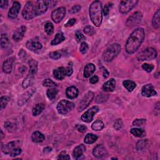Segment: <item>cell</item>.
I'll list each match as a JSON object with an SVG mask.
<instances>
[{
	"mask_svg": "<svg viewBox=\"0 0 160 160\" xmlns=\"http://www.w3.org/2000/svg\"><path fill=\"white\" fill-rule=\"evenodd\" d=\"M116 81L113 78H111L110 80L105 82L103 84V89L107 92H112L115 89Z\"/></svg>",
	"mask_w": 160,
	"mask_h": 160,
	"instance_id": "7402d4cb",
	"label": "cell"
},
{
	"mask_svg": "<svg viewBox=\"0 0 160 160\" xmlns=\"http://www.w3.org/2000/svg\"><path fill=\"white\" fill-rule=\"evenodd\" d=\"M22 16L26 20H30L37 17L35 6L32 2H28L26 3L22 11Z\"/></svg>",
	"mask_w": 160,
	"mask_h": 160,
	"instance_id": "52a82bcc",
	"label": "cell"
},
{
	"mask_svg": "<svg viewBox=\"0 0 160 160\" xmlns=\"http://www.w3.org/2000/svg\"><path fill=\"white\" fill-rule=\"evenodd\" d=\"M84 33L88 36H93L95 33V30L94 28L91 26H87L84 28Z\"/></svg>",
	"mask_w": 160,
	"mask_h": 160,
	"instance_id": "f35d334b",
	"label": "cell"
},
{
	"mask_svg": "<svg viewBox=\"0 0 160 160\" xmlns=\"http://www.w3.org/2000/svg\"><path fill=\"white\" fill-rule=\"evenodd\" d=\"M123 121H122L121 119H118L115 121V124H114V128H115L116 130H119V129L123 127Z\"/></svg>",
	"mask_w": 160,
	"mask_h": 160,
	"instance_id": "f907efd6",
	"label": "cell"
},
{
	"mask_svg": "<svg viewBox=\"0 0 160 160\" xmlns=\"http://www.w3.org/2000/svg\"><path fill=\"white\" fill-rule=\"evenodd\" d=\"M111 4L109 3L107 4L106 5H105V6L104 7V9L103 10V13L104 14V16H107L108 15L109 13H110V6H111Z\"/></svg>",
	"mask_w": 160,
	"mask_h": 160,
	"instance_id": "db71d44e",
	"label": "cell"
},
{
	"mask_svg": "<svg viewBox=\"0 0 160 160\" xmlns=\"http://www.w3.org/2000/svg\"><path fill=\"white\" fill-rule=\"evenodd\" d=\"M138 1L134 0H129V1H121L119 3V10L122 14H126L130 11L133 8L138 4Z\"/></svg>",
	"mask_w": 160,
	"mask_h": 160,
	"instance_id": "9c48e42d",
	"label": "cell"
},
{
	"mask_svg": "<svg viewBox=\"0 0 160 160\" xmlns=\"http://www.w3.org/2000/svg\"><path fill=\"white\" fill-rule=\"evenodd\" d=\"M20 144L21 143L20 141H11L2 145V149L6 155H9L11 156H17L20 155L22 152Z\"/></svg>",
	"mask_w": 160,
	"mask_h": 160,
	"instance_id": "3957f363",
	"label": "cell"
},
{
	"mask_svg": "<svg viewBox=\"0 0 160 160\" xmlns=\"http://www.w3.org/2000/svg\"><path fill=\"white\" fill-rule=\"evenodd\" d=\"M58 90L54 88H52L50 89H48L47 90V95L48 96V98L50 99V100L53 101L55 99L56 97V95H58Z\"/></svg>",
	"mask_w": 160,
	"mask_h": 160,
	"instance_id": "e575fe53",
	"label": "cell"
},
{
	"mask_svg": "<svg viewBox=\"0 0 160 160\" xmlns=\"http://www.w3.org/2000/svg\"><path fill=\"white\" fill-rule=\"evenodd\" d=\"M17 126L14 123H11V122H6L5 124V128L10 132H13L16 131Z\"/></svg>",
	"mask_w": 160,
	"mask_h": 160,
	"instance_id": "74e56055",
	"label": "cell"
},
{
	"mask_svg": "<svg viewBox=\"0 0 160 160\" xmlns=\"http://www.w3.org/2000/svg\"><path fill=\"white\" fill-rule=\"evenodd\" d=\"M19 56L22 59L26 58V53L23 50H21L20 53H19Z\"/></svg>",
	"mask_w": 160,
	"mask_h": 160,
	"instance_id": "6f0895ef",
	"label": "cell"
},
{
	"mask_svg": "<svg viewBox=\"0 0 160 160\" xmlns=\"http://www.w3.org/2000/svg\"><path fill=\"white\" fill-rule=\"evenodd\" d=\"M156 57V50L153 48H148L139 53L138 56H137V59L141 62H144V61H149L155 59Z\"/></svg>",
	"mask_w": 160,
	"mask_h": 160,
	"instance_id": "5b68a950",
	"label": "cell"
},
{
	"mask_svg": "<svg viewBox=\"0 0 160 160\" xmlns=\"http://www.w3.org/2000/svg\"><path fill=\"white\" fill-rule=\"evenodd\" d=\"M79 94V91L77 87L74 86L68 87L66 90V95L68 98L74 99L77 98Z\"/></svg>",
	"mask_w": 160,
	"mask_h": 160,
	"instance_id": "44dd1931",
	"label": "cell"
},
{
	"mask_svg": "<svg viewBox=\"0 0 160 160\" xmlns=\"http://www.w3.org/2000/svg\"><path fill=\"white\" fill-rule=\"evenodd\" d=\"M32 94H33V93L32 92V91H28V92H26V93L23 95L18 101L19 106L23 105L28 101V99L32 96Z\"/></svg>",
	"mask_w": 160,
	"mask_h": 160,
	"instance_id": "1f68e13d",
	"label": "cell"
},
{
	"mask_svg": "<svg viewBox=\"0 0 160 160\" xmlns=\"http://www.w3.org/2000/svg\"><path fill=\"white\" fill-rule=\"evenodd\" d=\"M3 137H4V134H3V132L2 130H1V139L2 140L3 138Z\"/></svg>",
	"mask_w": 160,
	"mask_h": 160,
	"instance_id": "be15d7a7",
	"label": "cell"
},
{
	"mask_svg": "<svg viewBox=\"0 0 160 160\" xmlns=\"http://www.w3.org/2000/svg\"><path fill=\"white\" fill-rule=\"evenodd\" d=\"M35 6L37 17L44 14L48 8L47 1H37L35 3Z\"/></svg>",
	"mask_w": 160,
	"mask_h": 160,
	"instance_id": "5bb4252c",
	"label": "cell"
},
{
	"mask_svg": "<svg viewBox=\"0 0 160 160\" xmlns=\"http://www.w3.org/2000/svg\"><path fill=\"white\" fill-rule=\"evenodd\" d=\"M51 151V148H50V147H47V148H45L44 149V151H43V153H50V152Z\"/></svg>",
	"mask_w": 160,
	"mask_h": 160,
	"instance_id": "6125c7cd",
	"label": "cell"
},
{
	"mask_svg": "<svg viewBox=\"0 0 160 160\" xmlns=\"http://www.w3.org/2000/svg\"><path fill=\"white\" fill-rule=\"evenodd\" d=\"M108 75H109V72L107 71V70L106 69H103V77L104 78H106L108 77Z\"/></svg>",
	"mask_w": 160,
	"mask_h": 160,
	"instance_id": "94428289",
	"label": "cell"
},
{
	"mask_svg": "<svg viewBox=\"0 0 160 160\" xmlns=\"http://www.w3.org/2000/svg\"><path fill=\"white\" fill-rule=\"evenodd\" d=\"M160 23V10H158L153 16V20H152V25L155 28H158L159 27Z\"/></svg>",
	"mask_w": 160,
	"mask_h": 160,
	"instance_id": "f546056e",
	"label": "cell"
},
{
	"mask_svg": "<svg viewBox=\"0 0 160 160\" xmlns=\"http://www.w3.org/2000/svg\"><path fill=\"white\" fill-rule=\"evenodd\" d=\"M26 48L33 51H35L37 50H40L42 48L43 46L42 44L38 40H29L26 43Z\"/></svg>",
	"mask_w": 160,
	"mask_h": 160,
	"instance_id": "d6986e66",
	"label": "cell"
},
{
	"mask_svg": "<svg viewBox=\"0 0 160 160\" xmlns=\"http://www.w3.org/2000/svg\"><path fill=\"white\" fill-rule=\"evenodd\" d=\"M76 21H77V20H76L75 18H71L67 21L65 25V27L73 26L76 23Z\"/></svg>",
	"mask_w": 160,
	"mask_h": 160,
	"instance_id": "11a10c76",
	"label": "cell"
},
{
	"mask_svg": "<svg viewBox=\"0 0 160 160\" xmlns=\"http://www.w3.org/2000/svg\"><path fill=\"white\" fill-rule=\"evenodd\" d=\"M58 159H70V156L66 151H62L58 157Z\"/></svg>",
	"mask_w": 160,
	"mask_h": 160,
	"instance_id": "816d5d0a",
	"label": "cell"
},
{
	"mask_svg": "<svg viewBox=\"0 0 160 160\" xmlns=\"http://www.w3.org/2000/svg\"><path fill=\"white\" fill-rule=\"evenodd\" d=\"M145 119H136L133 122V125L135 126H141L146 123Z\"/></svg>",
	"mask_w": 160,
	"mask_h": 160,
	"instance_id": "f6af8a7d",
	"label": "cell"
},
{
	"mask_svg": "<svg viewBox=\"0 0 160 160\" xmlns=\"http://www.w3.org/2000/svg\"><path fill=\"white\" fill-rule=\"evenodd\" d=\"M89 17L93 23L99 27L101 25L103 19L102 3L99 1H95L89 6Z\"/></svg>",
	"mask_w": 160,
	"mask_h": 160,
	"instance_id": "7a4b0ae2",
	"label": "cell"
},
{
	"mask_svg": "<svg viewBox=\"0 0 160 160\" xmlns=\"http://www.w3.org/2000/svg\"><path fill=\"white\" fill-rule=\"evenodd\" d=\"M93 155H94V156L98 158H101L107 155L108 152L103 145H102V144H98L93 149Z\"/></svg>",
	"mask_w": 160,
	"mask_h": 160,
	"instance_id": "2e32d148",
	"label": "cell"
},
{
	"mask_svg": "<svg viewBox=\"0 0 160 160\" xmlns=\"http://www.w3.org/2000/svg\"><path fill=\"white\" fill-rule=\"evenodd\" d=\"M121 51V46L118 43H114L106 48L103 53V59L106 62H111Z\"/></svg>",
	"mask_w": 160,
	"mask_h": 160,
	"instance_id": "277c9868",
	"label": "cell"
},
{
	"mask_svg": "<svg viewBox=\"0 0 160 160\" xmlns=\"http://www.w3.org/2000/svg\"><path fill=\"white\" fill-rule=\"evenodd\" d=\"M32 82H33V78L28 77L27 78H26L23 81V84H22L23 88L24 89L28 88L29 86H31V85L32 84Z\"/></svg>",
	"mask_w": 160,
	"mask_h": 160,
	"instance_id": "7bdbcfd3",
	"label": "cell"
},
{
	"mask_svg": "<svg viewBox=\"0 0 160 160\" xmlns=\"http://www.w3.org/2000/svg\"><path fill=\"white\" fill-rule=\"evenodd\" d=\"M8 1H1L0 2V7L2 8H6V6H8Z\"/></svg>",
	"mask_w": 160,
	"mask_h": 160,
	"instance_id": "91938a15",
	"label": "cell"
},
{
	"mask_svg": "<svg viewBox=\"0 0 160 160\" xmlns=\"http://www.w3.org/2000/svg\"><path fill=\"white\" fill-rule=\"evenodd\" d=\"M99 111V108L98 106H93L92 108H91L87 111H86L83 115L81 116V120L84 122H86V123H89L93 120L94 115L96 113H97Z\"/></svg>",
	"mask_w": 160,
	"mask_h": 160,
	"instance_id": "4fadbf2b",
	"label": "cell"
},
{
	"mask_svg": "<svg viewBox=\"0 0 160 160\" xmlns=\"http://www.w3.org/2000/svg\"><path fill=\"white\" fill-rule=\"evenodd\" d=\"M44 109V105L43 103H38L36 105H35L33 110H32V113L33 115L35 116H38L39 115L43 112V111Z\"/></svg>",
	"mask_w": 160,
	"mask_h": 160,
	"instance_id": "f1b7e54d",
	"label": "cell"
},
{
	"mask_svg": "<svg viewBox=\"0 0 160 160\" xmlns=\"http://www.w3.org/2000/svg\"><path fill=\"white\" fill-rule=\"evenodd\" d=\"M157 92L156 91L154 86L150 85V84H148V85H144L141 89V95L143 96H146L148 98L154 96L156 95Z\"/></svg>",
	"mask_w": 160,
	"mask_h": 160,
	"instance_id": "9a60e30c",
	"label": "cell"
},
{
	"mask_svg": "<svg viewBox=\"0 0 160 160\" xmlns=\"http://www.w3.org/2000/svg\"><path fill=\"white\" fill-rule=\"evenodd\" d=\"M75 38H76V40H77L78 42H81L83 40H85L86 39L85 36H84L81 33V32L80 31H79V30H78V31L76 32V33H75Z\"/></svg>",
	"mask_w": 160,
	"mask_h": 160,
	"instance_id": "bcb514c9",
	"label": "cell"
},
{
	"mask_svg": "<svg viewBox=\"0 0 160 160\" xmlns=\"http://www.w3.org/2000/svg\"><path fill=\"white\" fill-rule=\"evenodd\" d=\"M74 108V104L66 100H61L57 104L58 112L62 115H66Z\"/></svg>",
	"mask_w": 160,
	"mask_h": 160,
	"instance_id": "8992f818",
	"label": "cell"
},
{
	"mask_svg": "<svg viewBox=\"0 0 160 160\" xmlns=\"http://www.w3.org/2000/svg\"><path fill=\"white\" fill-rule=\"evenodd\" d=\"M95 70H96V67L93 63L88 64L85 66V70H84V77L85 78L90 77V76H91L94 73Z\"/></svg>",
	"mask_w": 160,
	"mask_h": 160,
	"instance_id": "d4e9b609",
	"label": "cell"
},
{
	"mask_svg": "<svg viewBox=\"0 0 160 160\" xmlns=\"http://www.w3.org/2000/svg\"><path fill=\"white\" fill-rule=\"evenodd\" d=\"M66 14V8L65 7H59L53 11L51 13V19L55 23H59L64 18Z\"/></svg>",
	"mask_w": 160,
	"mask_h": 160,
	"instance_id": "7c38bea8",
	"label": "cell"
},
{
	"mask_svg": "<svg viewBox=\"0 0 160 160\" xmlns=\"http://www.w3.org/2000/svg\"><path fill=\"white\" fill-rule=\"evenodd\" d=\"M44 31L47 35H51L54 32V26L50 22H48L44 26Z\"/></svg>",
	"mask_w": 160,
	"mask_h": 160,
	"instance_id": "8d00e7d4",
	"label": "cell"
},
{
	"mask_svg": "<svg viewBox=\"0 0 160 160\" xmlns=\"http://www.w3.org/2000/svg\"><path fill=\"white\" fill-rule=\"evenodd\" d=\"M130 133L133 136L138 138H143L146 135V132L143 128H133L130 130Z\"/></svg>",
	"mask_w": 160,
	"mask_h": 160,
	"instance_id": "83f0119b",
	"label": "cell"
},
{
	"mask_svg": "<svg viewBox=\"0 0 160 160\" xmlns=\"http://www.w3.org/2000/svg\"><path fill=\"white\" fill-rule=\"evenodd\" d=\"M143 18V14L141 12L137 11L133 13L131 17H129L126 22V25L128 28H133L136 25H138L141 21Z\"/></svg>",
	"mask_w": 160,
	"mask_h": 160,
	"instance_id": "8fae6325",
	"label": "cell"
},
{
	"mask_svg": "<svg viewBox=\"0 0 160 160\" xmlns=\"http://www.w3.org/2000/svg\"><path fill=\"white\" fill-rule=\"evenodd\" d=\"M111 159H118V158H112Z\"/></svg>",
	"mask_w": 160,
	"mask_h": 160,
	"instance_id": "e7e4bbea",
	"label": "cell"
},
{
	"mask_svg": "<svg viewBox=\"0 0 160 160\" xmlns=\"http://www.w3.org/2000/svg\"><path fill=\"white\" fill-rule=\"evenodd\" d=\"M73 73V69L70 67H59L53 71L54 77L58 80H63L66 77H70Z\"/></svg>",
	"mask_w": 160,
	"mask_h": 160,
	"instance_id": "ba28073f",
	"label": "cell"
},
{
	"mask_svg": "<svg viewBox=\"0 0 160 160\" xmlns=\"http://www.w3.org/2000/svg\"><path fill=\"white\" fill-rule=\"evenodd\" d=\"M144 37L145 33L143 28H138L134 30L129 36L125 46L126 51L128 54H133L139 49Z\"/></svg>",
	"mask_w": 160,
	"mask_h": 160,
	"instance_id": "6da1fadb",
	"label": "cell"
},
{
	"mask_svg": "<svg viewBox=\"0 0 160 160\" xmlns=\"http://www.w3.org/2000/svg\"><path fill=\"white\" fill-rule=\"evenodd\" d=\"M98 140V136L92 133H88L85 138V142L86 144H93Z\"/></svg>",
	"mask_w": 160,
	"mask_h": 160,
	"instance_id": "d6a6232c",
	"label": "cell"
},
{
	"mask_svg": "<svg viewBox=\"0 0 160 160\" xmlns=\"http://www.w3.org/2000/svg\"><path fill=\"white\" fill-rule=\"evenodd\" d=\"M45 139V137L40 131H35L32 135V140L34 143H41Z\"/></svg>",
	"mask_w": 160,
	"mask_h": 160,
	"instance_id": "484cf974",
	"label": "cell"
},
{
	"mask_svg": "<svg viewBox=\"0 0 160 160\" xmlns=\"http://www.w3.org/2000/svg\"><path fill=\"white\" fill-rule=\"evenodd\" d=\"M146 145V141L140 140L136 144V149L138 151H143Z\"/></svg>",
	"mask_w": 160,
	"mask_h": 160,
	"instance_id": "b9f144b4",
	"label": "cell"
},
{
	"mask_svg": "<svg viewBox=\"0 0 160 160\" xmlns=\"http://www.w3.org/2000/svg\"><path fill=\"white\" fill-rule=\"evenodd\" d=\"M43 85L45 87H55L56 86V84L55 82L50 79H46L43 82Z\"/></svg>",
	"mask_w": 160,
	"mask_h": 160,
	"instance_id": "ab89813d",
	"label": "cell"
},
{
	"mask_svg": "<svg viewBox=\"0 0 160 160\" xmlns=\"http://www.w3.org/2000/svg\"><path fill=\"white\" fill-rule=\"evenodd\" d=\"M77 130L81 133H85L87 131V127L83 125H78L77 126Z\"/></svg>",
	"mask_w": 160,
	"mask_h": 160,
	"instance_id": "9f6ffc18",
	"label": "cell"
},
{
	"mask_svg": "<svg viewBox=\"0 0 160 160\" xmlns=\"http://www.w3.org/2000/svg\"><path fill=\"white\" fill-rule=\"evenodd\" d=\"M108 98V95H104V94H101L99 95L97 98H96V101L98 103H101L107 100V99Z\"/></svg>",
	"mask_w": 160,
	"mask_h": 160,
	"instance_id": "ee69618b",
	"label": "cell"
},
{
	"mask_svg": "<svg viewBox=\"0 0 160 160\" xmlns=\"http://www.w3.org/2000/svg\"><path fill=\"white\" fill-rule=\"evenodd\" d=\"M81 9V6L78 5H76L74 6H73L71 9L70 11V13L71 14H75V13H78Z\"/></svg>",
	"mask_w": 160,
	"mask_h": 160,
	"instance_id": "f5cc1de1",
	"label": "cell"
},
{
	"mask_svg": "<svg viewBox=\"0 0 160 160\" xmlns=\"http://www.w3.org/2000/svg\"><path fill=\"white\" fill-rule=\"evenodd\" d=\"M14 61V58L11 57L6 59L3 65V70L6 73H11L13 69V64Z\"/></svg>",
	"mask_w": 160,
	"mask_h": 160,
	"instance_id": "ffe728a7",
	"label": "cell"
},
{
	"mask_svg": "<svg viewBox=\"0 0 160 160\" xmlns=\"http://www.w3.org/2000/svg\"><path fill=\"white\" fill-rule=\"evenodd\" d=\"M88 48H89L88 44L86 42H82L81 43L80 48V50L82 54H85V53L88 51Z\"/></svg>",
	"mask_w": 160,
	"mask_h": 160,
	"instance_id": "7dc6e473",
	"label": "cell"
},
{
	"mask_svg": "<svg viewBox=\"0 0 160 160\" xmlns=\"http://www.w3.org/2000/svg\"><path fill=\"white\" fill-rule=\"evenodd\" d=\"M29 77L33 78L34 75H35L38 71V62L35 60H31L29 62Z\"/></svg>",
	"mask_w": 160,
	"mask_h": 160,
	"instance_id": "cb8c5ba5",
	"label": "cell"
},
{
	"mask_svg": "<svg viewBox=\"0 0 160 160\" xmlns=\"http://www.w3.org/2000/svg\"><path fill=\"white\" fill-rule=\"evenodd\" d=\"M99 80V78L98 77H97V76H93V77H91L89 80V82L91 83V84H96L98 83Z\"/></svg>",
	"mask_w": 160,
	"mask_h": 160,
	"instance_id": "680465c9",
	"label": "cell"
},
{
	"mask_svg": "<svg viewBox=\"0 0 160 160\" xmlns=\"http://www.w3.org/2000/svg\"><path fill=\"white\" fill-rule=\"evenodd\" d=\"M104 125L103 123V121L100 120H97L95 121L94 123L91 125V128H92L93 130L98 131H101L104 128Z\"/></svg>",
	"mask_w": 160,
	"mask_h": 160,
	"instance_id": "836d02e7",
	"label": "cell"
},
{
	"mask_svg": "<svg viewBox=\"0 0 160 160\" xmlns=\"http://www.w3.org/2000/svg\"><path fill=\"white\" fill-rule=\"evenodd\" d=\"M26 31V27L24 25H22L20 27L18 28L15 30L13 35V39L15 41H21L23 38L24 37V35Z\"/></svg>",
	"mask_w": 160,
	"mask_h": 160,
	"instance_id": "e0dca14e",
	"label": "cell"
},
{
	"mask_svg": "<svg viewBox=\"0 0 160 160\" xmlns=\"http://www.w3.org/2000/svg\"><path fill=\"white\" fill-rule=\"evenodd\" d=\"M9 101V98L8 96H2L0 99V106H1V110H3L6 108V106Z\"/></svg>",
	"mask_w": 160,
	"mask_h": 160,
	"instance_id": "60d3db41",
	"label": "cell"
},
{
	"mask_svg": "<svg viewBox=\"0 0 160 160\" xmlns=\"http://www.w3.org/2000/svg\"><path fill=\"white\" fill-rule=\"evenodd\" d=\"M86 150V147L83 144H80V145L76 147L73 152V156L74 159H78L81 158V156H83L84 152Z\"/></svg>",
	"mask_w": 160,
	"mask_h": 160,
	"instance_id": "603a6c76",
	"label": "cell"
},
{
	"mask_svg": "<svg viewBox=\"0 0 160 160\" xmlns=\"http://www.w3.org/2000/svg\"><path fill=\"white\" fill-rule=\"evenodd\" d=\"M50 57L53 59H58L62 57V54L59 51H53L50 53Z\"/></svg>",
	"mask_w": 160,
	"mask_h": 160,
	"instance_id": "681fc988",
	"label": "cell"
},
{
	"mask_svg": "<svg viewBox=\"0 0 160 160\" xmlns=\"http://www.w3.org/2000/svg\"><path fill=\"white\" fill-rule=\"evenodd\" d=\"M65 40V37L63 33H62V32L58 33L55 35V37L54 38V39H53L52 40V41L51 42V44L52 46L57 45V44L61 43L62 42H63Z\"/></svg>",
	"mask_w": 160,
	"mask_h": 160,
	"instance_id": "4316f807",
	"label": "cell"
},
{
	"mask_svg": "<svg viewBox=\"0 0 160 160\" xmlns=\"http://www.w3.org/2000/svg\"><path fill=\"white\" fill-rule=\"evenodd\" d=\"M142 68L144 70H145L148 73H150L154 69V66L148 63H144L142 65Z\"/></svg>",
	"mask_w": 160,
	"mask_h": 160,
	"instance_id": "c3c4849f",
	"label": "cell"
},
{
	"mask_svg": "<svg viewBox=\"0 0 160 160\" xmlns=\"http://www.w3.org/2000/svg\"><path fill=\"white\" fill-rule=\"evenodd\" d=\"M94 98V93L91 91H89L85 96H83L82 100L80 102L78 106V111H82L86 109L89 104L92 102Z\"/></svg>",
	"mask_w": 160,
	"mask_h": 160,
	"instance_id": "30bf717a",
	"label": "cell"
},
{
	"mask_svg": "<svg viewBox=\"0 0 160 160\" xmlns=\"http://www.w3.org/2000/svg\"><path fill=\"white\" fill-rule=\"evenodd\" d=\"M21 8V5L18 2H14L13 3V6L8 12V18L10 19H15L17 17Z\"/></svg>",
	"mask_w": 160,
	"mask_h": 160,
	"instance_id": "ac0fdd59",
	"label": "cell"
},
{
	"mask_svg": "<svg viewBox=\"0 0 160 160\" xmlns=\"http://www.w3.org/2000/svg\"><path fill=\"white\" fill-rule=\"evenodd\" d=\"M123 85L124 86V87L128 91H133L135 88L136 87V83L131 80H125L123 82Z\"/></svg>",
	"mask_w": 160,
	"mask_h": 160,
	"instance_id": "4dcf8cb0",
	"label": "cell"
},
{
	"mask_svg": "<svg viewBox=\"0 0 160 160\" xmlns=\"http://www.w3.org/2000/svg\"><path fill=\"white\" fill-rule=\"evenodd\" d=\"M10 43L9 41L8 38L6 34H2L1 36V46L2 48H7L9 47Z\"/></svg>",
	"mask_w": 160,
	"mask_h": 160,
	"instance_id": "d590c367",
	"label": "cell"
}]
</instances>
